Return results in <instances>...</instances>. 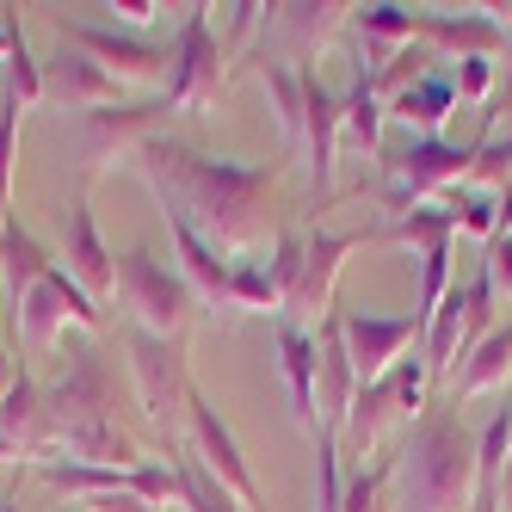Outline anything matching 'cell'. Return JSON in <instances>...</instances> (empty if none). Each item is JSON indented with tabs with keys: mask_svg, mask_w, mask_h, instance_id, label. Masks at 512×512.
Listing matches in <instances>:
<instances>
[{
	"mask_svg": "<svg viewBox=\"0 0 512 512\" xmlns=\"http://www.w3.org/2000/svg\"><path fill=\"white\" fill-rule=\"evenodd\" d=\"M155 149H161V142H155ZM161 161H173L179 173H186V186H192V204L186 210H198L216 235H241L247 210H253V192L266 186L260 167H216V161L179 155V149H161Z\"/></svg>",
	"mask_w": 512,
	"mask_h": 512,
	"instance_id": "6da1fadb",
	"label": "cell"
},
{
	"mask_svg": "<svg viewBox=\"0 0 512 512\" xmlns=\"http://www.w3.org/2000/svg\"><path fill=\"white\" fill-rule=\"evenodd\" d=\"M469 488V438L451 420H426L420 445H414V488L408 506L414 512H451Z\"/></svg>",
	"mask_w": 512,
	"mask_h": 512,
	"instance_id": "7a4b0ae2",
	"label": "cell"
},
{
	"mask_svg": "<svg viewBox=\"0 0 512 512\" xmlns=\"http://www.w3.org/2000/svg\"><path fill=\"white\" fill-rule=\"evenodd\" d=\"M118 284H124L130 309L149 321L155 334H173V327L186 321V284H173L149 253H124V260H118Z\"/></svg>",
	"mask_w": 512,
	"mask_h": 512,
	"instance_id": "3957f363",
	"label": "cell"
},
{
	"mask_svg": "<svg viewBox=\"0 0 512 512\" xmlns=\"http://www.w3.org/2000/svg\"><path fill=\"white\" fill-rule=\"evenodd\" d=\"M19 315H25V340H38V346L50 340V327H56L62 315H75V321H99V309H93L81 290L56 272V266H50L38 284H31V297L19 303Z\"/></svg>",
	"mask_w": 512,
	"mask_h": 512,
	"instance_id": "277c9868",
	"label": "cell"
},
{
	"mask_svg": "<svg viewBox=\"0 0 512 512\" xmlns=\"http://www.w3.org/2000/svg\"><path fill=\"white\" fill-rule=\"evenodd\" d=\"M414 327H420V315H395V321H377V315H346L358 377H364V383H377V377H383V364H389V352L408 340Z\"/></svg>",
	"mask_w": 512,
	"mask_h": 512,
	"instance_id": "5b68a950",
	"label": "cell"
},
{
	"mask_svg": "<svg viewBox=\"0 0 512 512\" xmlns=\"http://www.w3.org/2000/svg\"><path fill=\"white\" fill-rule=\"evenodd\" d=\"M216 93V50H210V25L204 13L186 19V44H179V62H173V105H198Z\"/></svg>",
	"mask_w": 512,
	"mask_h": 512,
	"instance_id": "8992f818",
	"label": "cell"
},
{
	"mask_svg": "<svg viewBox=\"0 0 512 512\" xmlns=\"http://www.w3.org/2000/svg\"><path fill=\"white\" fill-rule=\"evenodd\" d=\"M50 87H56L68 105H93V99H112V93H118V81L105 75L99 62H87L81 50H68V44L50 56Z\"/></svg>",
	"mask_w": 512,
	"mask_h": 512,
	"instance_id": "52a82bcc",
	"label": "cell"
},
{
	"mask_svg": "<svg viewBox=\"0 0 512 512\" xmlns=\"http://www.w3.org/2000/svg\"><path fill=\"white\" fill-rule=\"evenodd\" d=\"M136 377H142V395H149V408L167 414V401L179 395V352H173L167 340L136 334Z\"/></svg>",
	"mask_w": 512,
	"mask_h": 512,
	"instance_id": "ba28073f",
	"label": "cell"
},
{
	"mask_svg": "<svg viewBox=\"0 0 512 512\" xmlns=\"http://www.w3.org/2000/svg\"><path fill=\"white\" fill-rule=\"evenodd\" d=\"M278 352H284V377H290V395H297V420L315 426V346L303 327H284L278 334Z\"/></svg>",
	"mask_w": 512,
	"mask_h": 512,
	"instance_id": "9c48e42d",
	"label": "cell"
},
{
	"mask_svg": "<svg viewBox=\"0 0 512 512\" xmlns=\"http://www.w3.org/2000/svg\"><path fill=\"white\" fill-rule=\"evenodd\" d=\"M192 426H198V438H204V451H210V463L223 469V482L235 488V494H247L253 500V475L241 469V457H235V445H229V432H223V420H216L204 401H192Z\"/></svg>",
	"mask_w": 512,
	"mask_h": 512,
	"instance_id": "30bf717a",
	"label": "cell"
},
{
	"mask_svg": "<svg viewBox=\"0 0 512 512\" xmlns=\"http://www.w3.org/2000/svg\"><path fill=\"white\" fill-rule=\"evenodd\" d=\"M68 241H75V278L81 284H93V290H105L112 284V266H105V247H99V235H93V216H87V204H75V216H68Z\"/></svg>",
	"mask_w": 512,
	"mask_h": 512,
	"instance_id": "8fae6325",
	"label": "cell"
},
{
	"mask_svg": "<svg viewBox=\"0 0 512 512\" xmlns=\"http://www.w3.org/2000/svg\"><path fill=\"white\" fill-rule=\"evenodd\" d=\"M0 266H7V284H13V297H19V303L31 297V284L50 272V266H44V253H38V241L19 235V229L0 235Z\"/></svg>",
	"mask_w": 512,
	"mask_h": 512,
	"instance_id": "7c38bea8",
	"label": "cell"
},
{
	"mask_svg": "<svg viewBox=\"0 0 512 512\" xmlns=\"http://www.w3.org/2000/svg\"><path fill=\"white\" fill-rule=\"evenodd\" d=\"M395 167H401V179H408V186L420 192V186H432V179L463 173V167H469V155H463V149H438V142H420V149H408Z\"/></svg>",
	"mask_w": 512,
	"mask_h": 512,
	"instance_id": "4fadbf2b",
	"label": "cell"
},
{
	"mask_svg": "<svg viewBox=\"0 0 512 512\" xmlns=\"http://www.w3.org/2000/svg\"><path fill=\"white\" fill-rule=\"evenodd\" d=\"M75 38H81L87 50H99V56H112L118 68H130V75H155V68L167 62L161 50H149V44H130V38H112V31H75Z\"/></svg>",
	"mask_w": 512,
	"mask_h": 512,
	"instance_id": "5bb4252c",
	"label": "cell"
},
{
	"mask_svg": "<svg viewBox=\"0 0 512 512\" xmlns=\"http://www.w3.org/2000/svg\"><path fill=\"white\" fill-rule=\"evenodd\" d=\"M303 112H309V130H315V186H327V142H334V105H327V93L303 75Z\"/></svg>",
	"mask_w": 512,
	"mask_h": 512,
	"instance_id": "9a60e30c",
	"label": "cell"
},
{
	"mask_svg": "<svg viewBox=\"0 0 512 512\" xmlns=\"http://www.w3.org/2000/svg\"><path fill=\"white\" fill-rule=\"evenodd\" d=\"M346 247H352V241H321V247H309V266H303V284L290 290V303H297V309L321 303V290H327V278H334V260H340Z\"/></svg>",
	"mask_w": 512,
	"mask_h": 512,
	"instance_id": "2e32d148",
	"label": "cell"
},
{
	"mask_svg": "<svg viewBox=\"0 0 512 512\" xmlns=\"http://www.w3.org/2000/svg\"><path fill=\"white\" fill-rule=\"evenodd\" d=\"M445 105H451V81H420L395 99V118H408V124H438L445 118Z\"/></svg>",
	"mask_w": 512,
	"mask_h": 512,
	"instance_id": "e0dca14e",
	"label": "cell"
},
{
	"mask_svg": "<svg viewBox=\"0 0 512 512\" xmlns=\"http://www.w3.org/2000/svg\"><path fill=\"white\" fill-rule=\"evenodd\" d=\"M179 488H186V506H192V512H235V506L223 500V488H216V482H210V475H204L198 463H186V469H179Z\"/></svg>",
	"mask_w": 512,
	"mask_h": 512,
	"instance_id": "ac0fdd59",
	"label": "cell"
},
{
	"mask_svg": "<svg viewBox=\"0 0 512 512\" xmlns=\"http://www.w3.org/2000/svg\"><path fill=\"white\" fill-rule=\"evenodd\" d=\"M506 352H512V334H494V340L482 346V358H475L469 371H463V389H488V383H494V377L506 371V364H512Z\"/></svg>",
	"mask_w": 512,
	"mask_h": 512,
	"instance_id": "d6986e66",
	"label": "cell"
},
{
	"mask_svg": "<svg viewBox=\"0 0 512 512\" xmlns=\"http://www.w3.org/2000/svg\"><path fill=\"white\" fill-rule=\"evenodd\" d=\"M457 315H463V290L432 321V364H451V352H457Z\"/></svg>",
	"mask_w": 512,
	"mask_h": 512,
	"instance_id": "ffe728a7",
	"label": "cell"
},
{
	"mask_svg": "<svg viewBox=\"0 0 512 512\" xmlns=\"http://www.w3.org/2000/svg\"><path fill=\"white\" fill-rule=\"evenodd\" d=\"M346 124H352V136H358V142H377V105H371V81H364V87L352 93V112H346Z\"/></svg>",
	"mask_w": 512,
	"mask_h": 512,
	"instance_id": "44dd1931",
	"label": "cell"
},
{
	"mask_svg": "<svg viewBox=\"0 0 512 512\" xmlns=\"http://www.w3.org/2000/svg\"><path fill=\"white\" fill-rule=\"evenodd\" d=\"M284 25L297 31V38H321V31L334 25V7H284Z\"/></svg>",
	"mask_w": 512,
	"mask_h": 512,
	"instance_id": "7402d4cb",
	"label": "cell"
},
{
	"mask_svg": "<svg viewBox=\"0 0 512 512\" xmlns=\"http://www.w3.org/2000/svg\"><path fill=\"white\" fill-rule=\"evenodd\" d=\"M494 284H512V235L494 241Z\"/></svg>",
	"mask_w": 512,
	"mask_h": 512,
	"instance_id": "603a6c76",
	"label": "cell"
},
{
	"mask_svg": "<svg viewBox=\"0 0 512 512\" xmlns=\"http://www.w3.org/2000/svg\"><path fill=\"white\" fill-rule=\"evenodd\" d=\"M506 506H512V469H506Z\"/></svg>",
	"mask_w": 512,
	"mask_h": 512,
	"instance_id": "cb8c5ba5",
	"label": "cell"
},
{
	"mask_svg": "<svg viewBox=\"0 0 512 512\" xmlns=\"http://www.w3.org/2000/svg\"><path fill=\"white\" fill-rule=\"evenodd\" d=\"M0 44H7V31H0Z\"/></svg>",
	"mask_w": 512,
	"mask_h": 512,
	"instance_id": "d4e9b609",
	"label": "cell"
},
{
	"mask_svg": "<svg viewBox=\"0 0 512 512\" xmlns=\"http://www.w3.org/2000/svg\"><path fill=\"white\" fill-rule=\"evenodd\" d=\"M0 451H7V445H0Z\"/></svg>",
	"mask_w": 512,
	"mask_h": 512,
	"instance_id": "484cf974",
	"label": "cell"
}]
</instances>
